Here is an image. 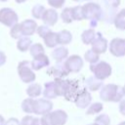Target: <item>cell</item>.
Segmentation results:
<instances>
[{"mask_svg": "<svg viewBox=\"0 0 125 125\" xmlns=\"http://www.w3.org/2000/svg\"><path fill=\"white\" fill-rule=\"evenodd\" d=\"M100 97L104 102H119L124 97V91L118 85L107 84L102 88Z\"/></svg>", "mask_w": 125, "mask_h": 125, "instance_id": "1", "label": "cell"}, {"mask_svg": "<svg viewBox=\"0 0 125 125\" xmlns=\"http://www.w3.org/2000/svg\"><path fill=\"white\" fill-rule=\"evenodd\" d=\"M67 120V114L65 111L58 109L53 112L44 114L41 118L43 125H63Z\"/></svg>", "mask_w": 125, "mask_h": 125, "instance_id": "2", "label": "cell"}, {"mask_svg": "<svg viewBox=\"0 0 125 125\" xmlns=\"http://www.w3.org/2000/svg\"><path fill=\"white\" fill-rule=\"evenodd\" d=\"M83 18L89 21H100L104 17V12L102 7L97 3H88L82 6Z\"/></svg>", "mask_w": 125, "mask_h": 125, "instance_id": "3", "label": "cell"}, {"mask_svg": "<svg viewBox=\"0 0 125 125\" xmlns=\"http://www.w3.org/2000/svg\"><path fill=\"white\" fill-rule=\"evenodd\" d=\"M18 74L24 83H31L36 78L31 67V62L28 61H22L18 64Z\"/></svg>", "mask_w": 125, "mask_h": 125, "instance_id": "4", "label": "cell"}, {"mask_svg": "<svg viewBox=\"0 0 125 125\" xmlns=\"http://www.w3.org/2000/svg\"><path fill=\"white\" fill-rule=\"evenodd\" d=\"M90 69L94 73L95 77H97L100 80H104L107 78L111 73V67L105 62H99L96 63H91Z\"/></svg>", "mask_w": 125, "mask_h": 125, "instance_id": "5", "label": "cell"}, {"mask_svg": "<svg viewBox=\"0 0 125 125\" xmlns=\"http://www.w3.org/2000/svg\"><path fill=\"white\" fill-rule=\"evenodd\" d=\"M79 81L77 80H64V88L62 96L66 101L74 102L77 95L80 93L79 90Z\"/></svg>", "mask_w": 125, "mask_h": 125, "instance_id": "6", "label": "cell"}, {"mask_svg": "<svg viewBox=\"0 0 125 125\" xmlns=\"http://www.w3.org/2000/svg\"><path fill=\"white\" fill-rule=\"evenodd\" d=\"M19 17L11 8H2L0 10V22L8 27H13L18 23Z\"/></svg>", "mask_w": 125, "mask_h": 125, "instance_id": "7", "label": "cell"}, {"mask_svg": "<svg viewBox=\"0 0 125 125\" xmlns=\"http://www.w3.org/2000/svg\"><path fill=\"white\" fill-rule=\"evenodd\" d=\"M53 108V103L47 99H38L34 101V107L33 113L44 115Z\"/></svg>", "mask_w": 125, "mask_h": 125, "instance_id": "8", "label": "cell"}, {"mask_svg": "<svg viewBox=\"0 0 125 125\" xmlns=\"http://www.w3.org/2000/svg\"><path fill=\"white\" fill-rule=\"evenodd\" d=\"M109 52L115 57L125 56V39L114 38L109 43Z\"/></svg>", "mask_w": 125, "mask_h": 125, "instance_id": "9", "label": "cell"}, {"mask_svg": "<svg viewBox=\"0 0 125 125\" xmlns=\"http://www.w3.org/2000/svg\"><path fill=\"white\" fill-rule=\"evenodd\" d=\"M64 64L69 72H78L83 66V60L79 56L73 55L66 59Z\"/></svg>", "mask_w": 125, "mask_h": 125, "instance_id": "10", "label": "cell"}, {"mask_svg": "<svg viewBox=\"0 0 125 125\" xmlns=\"http://www.w3.org/2000/svg\"><path fill=\"white\" fill-rule=\"evenodd\" d=\"M92 101V96L91 94L86 90V89H82L80 91V93L77 95L74 103L76 104L77 107H80V108H86L90 103Z\"/></svg>", "mask_w": 125, "mask_h": 125, "instance_id": "11", "label": "cell"}, {"mask_svg": "<svg viewBox=\"0 0 125 125\" xmlns=\"http://www.w3.org/2000/svg\"><path fill=\"white\" fill-rule=\"evenodd\" d=\"M47 73L49 75H53L55 76L56 78H61L62 76H66L69 71L67 70L64 62H58L54 66L50 67L48 70H47Z\"/></svg>", "mask_w": 125, "mask_h": 125, "instance_id": "12", "label": "cell"}, {"mask_svg": "<svg viewBox=\"0 0 125 125\" xmlns=\"http://www.w3.org/2000/svg\"><path fill=\"white\" fill-rule=\"evenodd\" d=\"M107 49V41L102 36L100 32H97V37L92 43V50L97 54H103Z\"/></svg>", "mask_w": 125, "mask_h": 125, "instance_id": "13", "label": "cell"}, {"mask_svg": "<svg viewBox=\"0 0 125 125\" xmlns=\"http://www.w3.org/2000/svg\"><path fill=\"white\" fill-rule=\"evenodd\" d=\"M20 24L22 36H30L37 30V23L33 20H25Z\"/></svg>", "mask_w": 125, "mask_h": 125, "instance_id": "14", "label": "cell"}, {"mask_svg": "<svg viewBox=\"0 0 125 125\" xmlns=\"http://www.w3.org/2000/svg\"><path fill=\"white\" fill-rule=\"evenodd\" d=\"M49 63H50L49 58L45 54H40L33 58V60L31 62V67L33 70H39L42 67L48 66Z\"/></svg>", "mask_w": 125, "mask_h": 125, "instance_id": "15", "label": "cell"}, {"mask_svg": "<svg viewBox=\"0 0 125 125\" xmlns=\"http://www.w3.org/2000/svg\"><path fill=\"white\" fill-rule=\"evenodd\" d=\"M42 21L47 25L53 26L58 21V13L53 9H48L45 11V13L42 17Z\"/></svg>", "mask_w": 125, "mask_h": 125, "instance_id": "16", "label": "cell"}, {"mask_svg": "<svg viewBox=\"0 0 125 125\" xmlns=\"http://www.w3.org/2000/svg\"><path fill=\"white\" fill-rule=\"evenodd\" d=\"M45 90L43 92V95L46 99H55L58 97L57 90H56V85L54 81L46 82L45 83Z\"/></svg>", "mask_w": 125, "mask_h": 125, "instance_id": "17", "label": "cell"}, {"mask_svg": "<svg viewBox=\"0 0 125 125\" xmlns=\"http://www.w3.org/2000/svg\"><path fill=\"white\" fill-rule=\"evenodd\" d=\"M86 87L91 91H98L103 87V82L95 76H90L86 79Z\"/></svg>", "mask_w": 125, "mask_h": 125, "instance_id": "18", "label": "cell"}, {"mask_svg": "<svg viewBox=\"0 0 125 125\" xmlns=\"http://www.w3.org/2000/svg\"><path fill=\"white\" fill-rule=\"evenodd\" d=\"M97 37V32L93 29V28H89L87 30H85L82 35H81V39L83 41L84 44H92L94 42V40Z\"/></svg>", "mask_w": 125, "mask_h": 125, "instance_id": "19", "label": "cell"}, {"mask_svg": "<svg viewBox=\"0 0 125 125\" xmlns=\"http://www.w3.org/2000/svg\"><path fill=\"white\" fill-rule=\"evenodd\" d=\"M44 42H45V45L49 48H53L55 47L56 45L59 44V36H58V33H55L53 31H51L50 33H48L44 38Z\"/></svg>", "mask_w": 125, "mask_h": 125, "instance_id": "20", "label": "cell"}, {"mask_svg": "<svg viewBox=\"0 0 125 125\" xmlns=\"http://www.w3.org/2000/svg\"><path fill=\"white\" fill-rule=\"evenodd\" d=\"M42 93V88L40 84L37 83H32L31 85H29L26 89V94L28 95L29 98H37L41 95Z\"/></svg>", "mask_w": 125, "mask_h": 125, "instance_id": "21", "label": "cell"}, {"mask_svg": "<svg viewBox=\"0 0 125 125\" xmlns=\"http://www.w3.org/2000/svg\"><path fill=\"white\" fill-rule=\"evenodd\" d=\"M68 55V50L65 47H59L56 48L53 52H52V56L53 58L57 61V62H62V60H64Z\"/></svg>", "mask_w": 125, "mask_h": 125, "instance_id": "22", "label": "cell"}, {"mask_svg": "<svg viewBox=\"0 0 125 125\" xmlns=\"http://www.w3.org/2000/svg\"><path fill=\"white\" fill-rule=\"evenodd\" d=\"M114 25L118 29H125V9H122L118 14H116L114 18Z\"/></svg>", "mask_w": 125, "mask_h": 125, "instance_id": "23", "label": "cell"}, {"mask_svg": "<svg viewBox=\"0 0 125 125\" xmlns=\"http://www.w3.org/2000/svg\"><path fill=\"white\" fill-rule=\"evenodd\" d=\"M31 43H32V41L29 37L23 36V37L19 39V41L17 43V48L21 52H25L26 50H28L31 47Z\"/></svg>", "mask_w": 125, "mask_h": 125, "instance_id": "24", "label": "cell"}, {"mask_svg": "<svg viewBox=\"0 0 125 125\" xmlns=\"http://www.w3.org/2000/svg\"><path fill=\"white\" fill-rule=\"evenodd\" d=\"M58 36H59V44H62V45L70 43V41L72 39L71 33L68 30H62V31L58 32Z\"/></svg>", "mask_w": 125, "mask_h": 125, "instance_id": "25", "label": "cell"}, {"mask_svg": "<svg viewBox=\"0 0 125 125\" xmlns=\"http://www.w3.org/2000/svg\"><path fill=\"white\" fill-rule=\"evenodd\" d=\"M34 99L27 98L22 101L21 103V109L26 113H33V107H34Z\"/></svg>", "mask_w": 125, "mask_h": 125, "instance_id": "26", "label": "cell"}, {"mask_svg": "<svg viewBox=\"0 0 125 125\" xmlns=\"http://www.w3.org/2000/svg\"><path fill=\"white\" fill-rule=\"evenodd\" d=\"M62 20L65 22V23H69L71 22L73 20V14H72V8H64L61 14Z\"/></svg>", "mask_w": 125, "mask_h": 125, "instance_id": "27", "label": "cell"}, {"mask_svg": "<svg viewBox=\"0 0 125 125\" xmlns=\"http://www.w3.org/2000/svg\"><path fill=\"white\" fill-rule=\"evenodd\" d=\"M45 11H46V9H45V7H44L43 5L37 4V5H35V6L32 8L31 14H32L33 18H35V19H42V17H43V15H44Z\"/></svg>", "mask_w": 125, "mask_h": 125, "instance_id": "28", "label": "cell"}, {"mask_svg": "<svg viewBox=\"0 0 125 125\" xmlns=\"http://www.w3.org/2000/svg\"><path fill=\"white\" fill-rule=\"evenodd\" d=\"M30 51V55L34 58L40 54H44V48L40 43H35L33 45H31V47L29 48Z\"/></svg>", "mask_w": 125, "mask_h": 125, "instance_id": "29", "label": "cell"}, {"mask_svg": "<svg viewBox=\"0 0 125 125\" xmlns=\"http://www.w3.org/2000/svg\"><path fill=\"white\" fill-rule=\"evenodd\" d=\"M84 57H85L86 61L89 62H91V63H96V62H99V59H100L99 54L95 53L93 50H88V51L85 53V56H84Z\"/></svg>", "mask_w": 125, "mask_h": 125, "instance_id": "30", "label": "cell"}, {"mask_svg": "<svg viewBox=\"0 0 125 125\" xmlns=\"http://www.w3.org/2000/svg\"><path fill=\"white\" fill-rule=\"evenodd\" d=\"M10 35H11V37H13V38H15V39H20V38L23 37L22 34H21V24H20V23H17V24H15L13 27H11Z\"/></svg>", "mask_w": 125, "mask_h": 125, "instance_id": "31", "label": "cell"}, {"mask_svg": "<svg viewBox=\"0 0 125 125\" xmlns=\"http://www.w3.org/2000/svg\"><path fill=\"white\" fill-rule=\"evenodd\" d=\"M103 104L101 103H95L93 104H91L89 106V108L87 109L86 113L87 114H96V113H99L100 111L103 110Z\"/></svg>", "mask_w": 125, "mask_h": 125, "instance_id": "32", "label": "cell"}, {"mask_svg": "<svg viewBox=\"0 0 125 125\" xmlns=\"http://www.w3.org/2000/svg\"><path fill=\"white\" fill-rule=\"evenodd\" d=\"M109 122L110 119L107 114H100L95 119V123L98 125H109Z\"/></svg>", "mask_w": 125, "mask_h": 125, "instance_id": "33", "label": "cell"}, {"mask_svg": "<svg viewBox=\"0 0 125 125\" xmlns=\"http://www.w3.org/2000/svg\"><path fill=\"white\" fill-rule=\"evenodd\" d=\"M72 14H73V20H75V21H82V20H84L83 13H82V6L72 7Z\"/></svg>", "mask_w": 125, "mask_h": 125, "instance_id": "34", "label": "cell"}, {"mask_svg": "<svg viewBox=\"0 0 125 125\" xmlns=\"http://www.w3.org/2000/svg\"><path fill=\"white\" fill-rule=\"evenodd\" d=\"M37 33H38V35L40 36V37H42V38H44L48 33H50L52 30H51V28L50 27H48V26H46V25H40L39 27H37Z\"/></svg>", "mask_w": 125, "mask_h": 125, "instance_id": "35", "label": "cell"}, {"mask_svg": "<svg viewBox=\"0 0 125 125\" xmlns=\"http://www.w3.org/2000/svg\"><path fill=\"white\" fill-rule=\"evenodd\" d=\"M103 2L106 6V8L110 9H115L120 4V0H103Z\"/></svg>", "mask_w": 125, "mask_h": 125, "instance_id": "36", "label": "cell"}, {"mask_svg": "<svg viewBox=\"0 0 125 125\" xmlns=\"http://www.w3.org/2000/svg\"><path fill=\"white\" fill-rule=\"evenodd\" d=\"M64 1L65 0H48V4L50 6H52L53 8L59 9V8H62V7Z\"/></svg>", "mask_w": 125, "mask_h": 125, "instance_id": "37", "label": "cell"}, {"mask_svg": "<svg viewBox=\"0 0 125 125\" xmlns=\"http://www.w3.org/2000/svg\"><path fill=\"white\" fill-rule=\"evenodd\" d=\"M33 119H34L33 116H31V115H25V116L21 119V125H32Z\"/></svg>", "mask_w": 125, "mask_h": 125, "instance_id": "38", "label": "cell"}, {"mask_svg": "<svg viewBox=\"0 0 125 125\" xmlns=\"http://www.w3.org/2000/svg\"><path fill=\"white\" fill-rule=\"evenodd\" d=\"M5 125H21V123H20V121H19L17 118L11 117V118H9V119L5 122Z\"/></svg>", "mask_w": 125, "mask_h": 125, "instance_id": "39", "label": "cell"}, {"mask_svg": "<svg viewBox=\"0 0 125 125\" xmlns=\"http://www.w3.org/2000/svg\"><path fill=\"white\" fill-rule=\"evenodd\" d=\"M6 55L4 54V52L0 51V66H2L5 62H6Z\"/></svg>", "mask_w": 125, "mask_h": 125, "instance_id": "40", "label": "cell"}, {"mask_svg": "<svg viewBox=\"0 0 125 125\" xmlns=\"http://www.w3.org/2000/svg\"><path fill=\"white\" fill-rule=\"evenodd\" d=\"M119 111L121 112V114L125 115V100H123L120 104H119Z\"/></svg>", "mask_w": 125, "mask_h": 125, "instance_id": "41", "label": "cell"}, {"mask_svg": "<svg viewBox=\"0 0 125 125\" xmlns=\"http://www.w3.org/2000/svg\"><path fill=\"white\" fill-rule=\"evenodd\" d=\"M32 125H43L42 122H41V118H37V117H34L33 119V122H32Z\"/></svg>", "mask_w": 125, "mask_h": 125, "instance_id": "42", "label": "cell"}, {"mask_svg": "<svg viewBox=\"0 0 125 125\" xmlns=\"http://www.w3.org/2000/svg\"><path fill=\"white\" fill-rule=\"evenodd\" d=\"M5 119H4V117L0 114V125H5Z\"/></svg>", "mask_w": 125, "mask_h": 125, "instance_id": "43", "label": "cell"}, {"mask_svg": "<svg viewBox=\"0 0 125 125\" xmlns=\"http://www.w3.org/2000/svg\"><path fill=\"white\" fill-rule=\"evenodd\" d=\"M26 0H16V2L17 3H19V4H21V3H23V2H25Z\"/></svg>", "mask_w": 125, "mask_h": 125, "instance_id": "44", "label": "cell"}, {"mask_svg": "<svg viewBox=\"0 0 125 125\" xmlns=\"http://www.w3.org/2000/svg\"><path fill=\"white\" fill-rule=\"evenodd\" d=\"M73 1H75V2H82V1H84V0H73Z\"/></svg>", "mask_w": 125, "mask_h": 125, "instance_id": "45", "label": "cell"}, {"mask_svg": "<svg viewBox=\"0 0 125 125\" xmlns=\"http://www.w3.org/2000/svg\"><path fill=\"white\" fill-rule=\"evenodd\" d=\"M119 125H125V121H124V122H121Z\"/></svg>", "mask_w": 125, "mask_h": 125, "instance_id": "46", "label": "cell"}, {"mask_svg": "<svg viewBox=\"0 0 125 125\" xmlns=\"http://www.w3.org/2000/svg\"><path fill=\"white\" fill-rule=\"evenodd\" d=\"M88 125H98V124H96V123H91V124H88Z\"/></svg>", "mask_w": 125, "mask_h": 125, "instance_id": "47", "label": "cell"}, {"mask_svg": "<svg viewBox=\"0 0 125 125\" xmlns=\"http://www.w3.org/2000/svg\"><path fill=\"white\" fill-rule=\"evenodd\" d=\"M123 91H124V96H125V86L123 87Z\"/></svg>", "mask_w": 125, "mask_h": 125, "instance_id": "48", "label": "cell"}, {"mask_svg": "<svg viewBox=\"0 0 125 125\" xmlns=\"http://www.w3.org/2000/svg\"><path fill=\"white\" fill-rule=\"evenodd\" d=\"M0 1H1V2H6L7 0H0Z\"/></svg>", "mask_w": 125, "mask_h": 125, "instance_id": "49", "label": "cell"}]
</instances>
